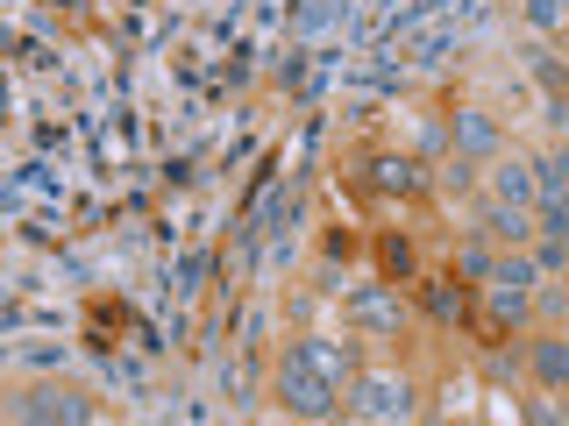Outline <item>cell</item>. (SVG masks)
Segmentation results:
<instances>
[{
  "mask_svg": "<svg viewBox=\"0 0 569 426\" xmlns=\"http://www.w3.org/2000/svg\"><path fill=\"white\" fill-rule=\"evenodd\" d=\"M349 384V348L342 342H292L284 348V369H278V398L292 405V413H335V398H342Z\"/></svg>",
  "mask_w": 569,
  "mask_h": 426,
  "instance_id": "cell-1",
  "label": "cell"
},
{
  "mask_svg": "<svg viewBox=\"0 0 569 426\" xmlns=\"http://www.w3.org/2000/svg\"><path fill=\"white\" fill-rule=\"evenodd\" d=\"M349 320H356V327H370V334H399V298H385V292H356L349 298Z\"/></svg>",
  "mask_w": 569,
  "mask_h": 426,
  "instance_id": "cell-2",
  "label": "cell"
},
{
  "mask_svg": "<svg viewBox=\"0 0 569 426\" xmlns=\"http://www.w3.org/2000/svg\"><path fill=\"white\" fill-rule=\"evenodd\" d=\"M406 384H391V377H363V390H356V413H370V419H399L406 413Z\"/></svg>",
  "mask_w": 569,
  "mask_h": 426,
  "instance_id": "cell-3",
  "label": "cell"
},
{
  "mask_svg": "<svg viewBox=\"0 0 569 426\" xmlns=\"http://www.w3.org/2000/svg\"><path fill=\"white\" fill-rule=\"evenodd\" d=\"M533 369H541V384H569V342H556V334H541L533 342Z\"/></svg>",
  "mask_w": 569,
  "mask_h": 426,
  "instance_id": "cell-4",
  "label": "cell"
},
{
  "mask_svg": "<svg viewBox=\"0 0 569 426\" xmlns=\"http://www.w3.org/2000/svg\"><path fill=\"white\" fill-rule=\"evenodd\" d=\"M29 413H36V419H50V413H58V419H86V413H93V405H79V398H71V390H43V398H36Z\"/></svg>",
  "mask_w": 569,
  "mask_h": 426,
  "instance_id": "cell-5",
  "label": "cell"
},
{
  "mask_svg": "<svg viewBox=\"0 0 569 426\" xmlns=\"http://www.w3.org/2000/svg\"><path fill=\"white\" fill-rule=\"evenodd\" d=\"M378 185H385V192H420V171L399 164V156H385V164H378Z\"/></svg>",
  "mask_w": 569,
  "mask_h": 426,
  "instance_id": "cell-6",
  "label": "cell"
},
{
  "mask_svg": "<svg viewBox=\"0 0 569 426\" xmlns=\"http://www.w3.org/2000/svg\"><path fill=\"white\" fill-rule=\"evenodd\" d=\"M485 227H491V235H498V242H520V235H527V221H520V206H491V213H485Z\"/></svg>",
  "mask_w": 569,
  "mask_h": 426,
  "instance_id": "cell-7",
  "label": "cell"
},
{
  "mask_svg": "<svg viewBox=\"0 0 569 426\" xmlns=\"http://www.w3.org/2000/svg\"><path fill=\"white\" fill-rule=\"evenodd\" d=\"M498 192H506V200L520 206V200H533V192H541V178H527L520 164H512V171H498Z\"/></svg>",
  "mask_w": 569,
  "mask_h": 426,
  "instance_id": "cell-8",
  "label": "cell"
},
{
  "mask_svg": "<svg viewBox=\"0 0 569 426\" xmlns=\"http://www.w3.org/2000/svg\"><path fill=\"white\" fill-rule=\"evenodd\" d=\"M562 185H569V156H548V164H541V192L562 200Z\"/></svg>",
  "mask_w": 569,
  "mask_h": 426,
  "instance_id": "cell-9",
  "label": "cell"
},
{
  "mask_svg": "<svg viewBox=\"0 0 569 426\" xmlns=\"http://www.w3.org/2000/svg\"><path fill=\"white\" fill-rule=\"evenodd\" d=\"M427 306H435L441 320H456V313H462V292H449V284H435V292H427Z\"/></svg>",
  "mask_w": 569,
  "mask_h": 426,
  "instance_id": "cell-10",
  "label": "cell"
},
{
  "mask_svg": "<svg viewBox=\"0 0 569 426\" xmlns=\"http://www.w3.org/2000/svg\"><path fill=\"white\" fill-rule=\"evenodd\" d=\"M456 129H462V142H470V150H491V129H485V121H477V114H462Z\"/></svg>",
  "mask_w": 569,
  "mask_h": 426,
  "instance_id": "cell-11",
  "label": "cell"
},
{
  "mask_svg": "<svg viewBox=\"0 0 569 426\" xmlns=\"http://www.w3.org/2000/svg\"><path fill=\"white\" fill-rule=\"evenodd\" d=\"M541 227H548L556 242H569V206H548V221H541Z\"/></svg>",
  "mask_w": 569,
  "mask_h": 426,
  "instance_id": "cell-12",
  "label": "cell"
}]
</instances>
